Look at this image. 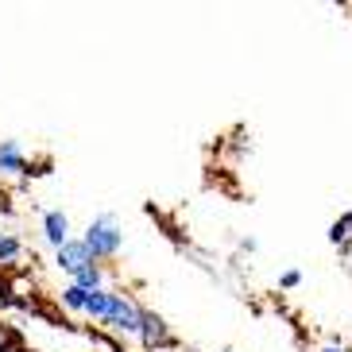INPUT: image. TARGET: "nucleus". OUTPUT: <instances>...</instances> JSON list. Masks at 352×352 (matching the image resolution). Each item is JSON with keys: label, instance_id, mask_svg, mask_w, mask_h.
<instances>
[{"label": "nucleus", "instance_id": "1", "mask_svg": "<svg viewBox=\"0 0 352 352\" xmlns=\"http://www.w3.org/2000/svg\"><path fill=\"white\" fill-rule=\"evenodd\" d=\"M120 240H124V232H120V225H116L113 217H97L94 225H89L82 244L89 248L94 259H101V256H116V252H120Z\"/></svg>", "mask_w": 352, "mask_h": 352}, {"label": "nucleus", "instance_id": "2", "mask_svg": "<svg viewBox=\"0 0 352 352\" xmlns=\"http://www.w3.org/2000/svg\"><path fill=\"white\" fill-rule=\"evenodd\" d=\"M104 325H113V329H120V333H135L140 329V310H135V302L124 298V294H109Z\"/></svg>", "mask_w": 352, "mask_h": 352}, {"label": "nucleus", "instance_id": "3", "mask_svg": "<svg viewBox=\"0 0 352 352\" xmlns=\"http://www.w3.org/2000/svg\"><path fill=\"white\" fill-rule=\"evenodd\" d=\"M135 333H140V341H144L151 352H163L166 344L175 341V333L166 329V321L159 318V314H147V310H140V329Z\"/></svg>", "mask_w": 352, "mask_h": 352}, {"label": "nucleus", "instance_id": "4", "mask_svg": "<svg viewBox=\"0 0 352 352\" xmlns=\"http://www.w3.org/2000/svg\"><path fill=\"white\" fill-rule=\"evenodd\" d=\"M94 263V256H89V248H85L82 240H66L63 248H58V267L70 271V275H78L82 267H89Z\"/></svg>", "mask_w": 352, "mask_h": 352}, {"label": "nucleus", "instance_id": "5", "mask_svg": "<svg viewBox=\"0 0 352 352\" xmlns=\"http://www.w3.org/2000/svg\"><path fill=\"white\" fill-rule=\"evenodd\" d=\"M43 228H47V244H51L54 252L70 240V221H66L63 213H47V217H43Z\"/></svg>", "mask_w": 352, "mask_h": 352}, {"label": "nucleus", "instance_id": "6", "mask_svg": "<svg viewBox=\"0 0 352 352\" xmlns=\"http://www.w3.org/2000/svg\"><path fill=\"white\" fill-rule=\"evenodd\" d=\"M23 151H20V144L16 140H4L0 144V170H12V175H23Z\"/></svg>", "mask_w": 352, "mask_h": 352}, {"label": "nucleus", "instance_id": "7", "mask_svg": "<svg viewBox=\"0 0 352 352\" xmlns=\"http://www.w3.org/2000/svg\"><path fill=\"white\" fill-rule=\"evenodd\" d=\"M74 287H82V290H101V267H97V263L82 267L78 275H74Z\"/></svg>", "mask_w": 352, "mask_h": 352}, {"label": "nucleus", "instance_id": "8", "mask_svg": "<svg viewBox=\"0 0 352 352\" xmlns=\"http://www.w3.org/2000/svg\"><path fill=\"white\" fill-rule=\"evenodd\" d=\"M104 310H109V294L104 290H89L85 294V314H94L97 321H104Z\"/></svg>", "mask_w": 352, "mask_h": 352}, {"label": "nucleus", "instance_id": "9", "mask_svg": "<svg viewBox=\"0 0 352 352\" xmlns=\"http://www.w3.org/2000/svg\"><path fill=\"white\" fill-rule=\"evenodd\" d=\"M20 240L12 236V232H0V263H16L20 259Z\"/></svg>", "mask_w": 352, "mask_h": 352}, {"label": "nucleus", "instance_id": "10", "mask_svg": "<svg viewBox=\"0 0 352 352\" xmlns=\"http://www.w3.org/2000/svg\"><path fill=\"white\" fill-rule=\"evenodd\" d=\"M85 294H89V290L66 287V290H63V306H70V310H85Z\"/></svg>", "mask_w": 352, "mask_h": 352}, {"label": "nucleus", "instance_id": "11", "mask_svg": "<svg viewBox=\"0 0 352 352\" xmlns=\"http://www.w3.org/2000/svg\"><path fill=\"white\" fill-rule=\"evenodd\" d=\"M12 349H16V333L8 325H0V352H12Z\"/></svg>", "mask_w": 352, "mask_h": 352}, {"label": "nucleus", "instance_id": "12", "mask_svg": "<svg viewBox=\"0 0 352 352\" xmlns=\"http://www.w3.org/2000/svg\"><path fill=\"white\" fill-rule=\"evenodd\" d=\"M279 283H283V287H298V271H287Z\"/></svg>", "mask_w": 352, "mask_h": 352}, {"label": "nucleus", "instance_id": "13", "mask_svg": "<svg viewBox=\"0 0 352 352\" xmlns=\"http://www.w3.org/2000/svg\"><path fill=\"white\" fill-rule=\"evenodd\" d=\"M0 209H8V201H4V194H0Z\"/></svg>", "mask_w": 352, "mask_h": 352}]
</instances>
